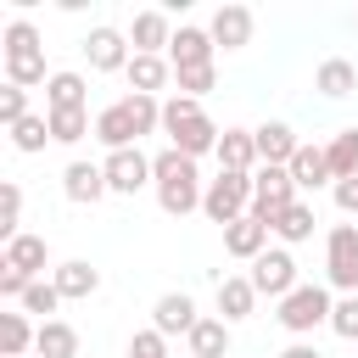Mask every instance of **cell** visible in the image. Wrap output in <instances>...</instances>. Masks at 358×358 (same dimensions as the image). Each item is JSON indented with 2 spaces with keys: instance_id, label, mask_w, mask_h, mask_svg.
<instances>
[{
  "instance_id": "10",
  "label": "cell",
  "mask_w": 358,
  "mask_h": 358,
  "mask_svg": "<svg viewBox=\"0 0 358 358\" xmlns=\"http://www.w3.org/2000/svg\"><path fill=\"white\" fill-rule=\"evenodd\" d=\"M168 140H173V151H185L190 162L196 157H207V151H218V140H224V129L207 117V112H196V117H185L179 129H168Z\"/></svg>"
},
{
  "instance_id": "8",
  "label": "cell",
  "mask_w": 358,
  "mask_h": 358,
  "mask_svg": "<svg viewBox=\"0 0 358 358\" xmlns=\"http://www.w3.org/2000/svg\"><path fill=\"white\" fill-rule=\"evenodd\" d=\"M84 56H90V67L95 73H129V62H134V45H129V34H117V28H90V39H84Z\"/></svg>"
},
{
  "instance_id": "28",
  "label": "cell",
  "mask_w": 358,
  "mask_h": 358,
  "mask_svg": "<svg viewBox=\"0 0 358 358\" xmlns=\"http://www.w3.org/2000/svg\"><path fill=\"white\" fill-rule=\"evenodd\" d=\"M0 263H11V268H22L28 280H39V268H45V235H17V241H6V257Z\"/></svg>"
},
{
  "instance_id": "4",
  "label": "cell",
  "mask_w": 358,
  "mask_h": 358,
  "mask_svg": "<svg viewBox=\"0 0 358 358\" xmlns=\"http://www.w3.org/2000/svg\"><path fill=\"white\" fill-rule=\"evenodd\" d=\"M330 313H336V302H330V291H324V285H296V291L280 302V313H274V319L302 341V336H313L319 324H330Z\"/></svg>"
},
{
  "instance_id": "3",
  "label": "cell",
  "mask_w": 358,
  "mask_h": 358,
  "mask_svg": "<svg viewBox=\"0 0 358 358\" xmlns=\"http://www.w3.org/2000/svg\"><path fill=\"white\" fill-rule=\"evenodd\" d=\"M201 213L213 218V224H235V218H246L252 213V173H229V168H218V179H207V196H201Z\"/></svg>"
},
{
  "instance_id": "19",
  "label": "cell",
  "mask_w": 358,
  "mask_h": 358,
  "mask_svg": "<svg viewBox=\"0 0 358 358\" xmlns=\"http://www.w3.org/2000/svg\"><path fill=\"white\" fill-rule=\"evenodd\" d=\"M207 34H213V45L241 50V45H252V11H246V6H218Z\"/></svg>"
},
{
  "instance_id": "17",
  "label": "cell",
  "mask_w": 358,
  "mask_h": 358,
  "mask_svg": "<svg viewBox=\"0 0 358 358\" xmlns=\"http://www.w3.org/2000/svg\"><path fill=\"white\" fill-rule=\"evenodd\" d=\"M213 50H218V45H213V34L185 22V28L173 34V45H168V62H173V73H179V67H207V62H213Z\"/></svg>"
},
{
  "instance_id": "22",
  "label": "cell",
  "mask_w": 358,
  "mask_h": 358,
  "mask_svg": "<svg viewBox=\"0 0 358 358\" xmlns=\"http://www.w3.org/2000/svg\"><path fill=\"white\" fill-rule=\"evenodd\" d=\"M123 78H129V90H134V95H157V90L173 78V62H168V56H134Z\"/></svg>"
},
{
  "instance_id": "21",
  "label": "cell",
  "mask_w": 358,
  "mask_h": 358,
  "mask_svg": "<svg viewBox=\"0 0 358 358\" xmlns=\"http://www.w3.org/2000/svg\"><path fill=\"white\" fill-rule=\"evenodd\" d=\"M50 280H56V291H62V302H84V296H95V291H101V274H95V268L84 263V257H73V263H62V268H56Z\"/></svg>"
},
{
  "instance_id": "37",
  "label": "cell",
  "mask_w": 358,
  "mask_h": 358,
  "mask_svg": "<svg viewBox=\"0 0 358 358\" xmlns=\"http://www.w3.org/2000/svg\"><path fill=\"white\" fill-rule=\"evenodd\" d=\"M45 140H50V117H34V112L11 129V145L17 151H45Z\"/></svg>"
},
{
  "instance_id": "1",
  "label": "cell",
  "mask_w": 358,
  "mask_h": 358,
  "mask_svg": "<svg viewBox=\"0 0 358 358\" xmlns=\"http://www.w3.org/2000/svg\"><path fill=\"white\" fill-rule=\"evenodd\" d=\"M151 185H157V207H162L168 218L196 213V207H201V196H207V185H201L196 162H190L185 151H173V145L151 157Z\"/></svg>"
},
{
  "instance_id": "23",
  "label": "cell",
  "mask_w": 358,
  "mask_h": 358,
  "mask_svg": "<svg viewBox=\"0 0 358 358\" xmlns=\"http://www.w3.org/2000/svg\"><path fill=\"white\" fill-rule=\"evenodd\" d=\"M313 90H319V95H330V101H341V95H352V90H358V67H352L347 56H330V62H319Z\"/></svg>"
},
{
  "instance_id": "43",
  "label": "cell",
  "mask_w": 358,
  "mask_h": 358,
  "mask_svg": "<svg viewBox=\"0 0 358 358\" xmlns=\"http://www.w3.org/2000/svg\"><path fill=\"white\" fill-rule=\"evenodd\" d=\"M336 207L341 213H358V173L352 179H336Z\"/></svg>"
},
{
  "instance_id": "33",
  "label": "cell",
  "mask_w": 358,
  "mask_h": 358,
  "mask_svg": "<svg viewBox=\"0 0 358 358\" xmlns=\"http://www.w3.org/2000/svg\"><path fill=\"white\" fill-rule=\"evenodd\" d=\"M50 117V140L56 145H78L90 134V112H45Z\"/></svg>"
},
{
  "instance_id": "40",
  "label": "cell",
  "mask_w": 358,
  "mask_h": 358,
  "mask_svg": "<svg viewBox=\"0 0 358 358\" xmlns=\"http://www.w3.org/2000/svg\"><path fill=\"white\" fill-rule=\"evenodd\" d=\"M129 358H168V336L162 330H134L129 336Z\"/></svg>"
},
{
  "instance_id": "34",
  "label": "cell",
  "mask_w": 358,
  "mask_h": 358,
  "mask_svg": "<svg viewBox=\"0 0 358 358\" xmlns=\"http://www.w3.org/2000/svg\"><path fill=\"white\" fill-rule=\"evenodd\" d=\"M123 106H129V117H134V134L162 129V101H157V95H123Z\"/></svg>"
},
{
  "instance_id": "39",
  "label": "cell",
  "mask_w": 358,
  "mask_h": 358,
  "mask_svg": "<svg viewBox=\"0 0 358 358\" xmlns=\"http://www.w3.org/2000/svg\"><path fill=\"white\" fill-rule=\"evenodd\" d=\"M330 330H336L341 341H358V291L336 302V313H330Z\"/></svg>"
},
{
  "instance_id": "45",
  "label": "cell",
  "mask_w": 358,
  "mask_h": 358,
  "mask_svg": "<svg viewBox=\"0 0 358 358\" xmlns=\"http://www.w3.org/2000/svg\"><path fill=\"white\" fill-rule=\"evenodd\" d=\"M352 28H358V17H352Z\"/></svg>"
},
{
  "instance_id": "5",
  "label": "cell",
  "mask_w": 358,
  "mask_h": 358,
  "mask_svg": "<svg viewBox=\"0 0 358 358\" xmlns=\"http://www.w3.org/2000/svg\"><path fill=\"white\" fill-rule=\"evenodd\" d=\"M291 201H296V179H291V168H268V162H257V173H252V218H257V224H274Z\"/></svg>"
},
{
  "instance_id": "9",
  "label": "cell",
  "mask_w": 358,
  "mask_h": 358,
  "mask_svg": "<svg viewBox=\"0 0 358 358\" xmlns=\"http://www.w3.org/2000/svg\"><path fill=\"white\" fill-rule=\"evenodd\" d=\"M106 190H117V196H134L140 185H151V157L140 151V145H129V151H106Z\"/></svg>"
},
{
  "instance_id": "15",
  "label": "cell",
  "mask_w": 358,
  "mask_h": 358,
  "mask_svg": "<svg viewBox=\"0 0 358 358\" xmlns=\"http://www.w3.org/2000/svg\"><path fill=\"white\" fill-rule=\"evenodd\" d=\"M252 308H257L252 274H224V280H218V319L235 324V319H252Z\"/></svg>"
},
{
  "instance_id": "26",
  "label": "cell",
  "mask_w": 358,
  "mask_h": 358,
  "mask_svg": "<svg viewBox=\"0 0 358 358\" xmlns=\"http://www.w3.org/2000/svg\"><path fill=\"white\" fill-rule=\"evenodd\" d=\"M34 352L39 358H78V330L67 319H45L39 336H34Z\"/></svg>"
},
{
  "instance_id": "27",
  "label": "cell",
  "mask_w": 358,
  "mask_h": 358,
  "mask_svg": "<svg viewBox=\"0 0 358 358\" xmlns=\"http://www.w3.org/2000/svg\"><path fill=\"white\" fill-rule=\"evenodd\" d=\"M185 341H190V358H224L229 352V324L224 319H196V330Z\"/></svg>"
},
{
  "instance_id": "6",
  "label": "cell",
  "mask_w": 358,
  "mask_h": 358,
  "mask_svg": "<svg viewBox=\"0 0 358 358\" xmlns=\"http://www.w3.org/2000/svg\"><path fill=\"white\" fill-rule=\"evenodd\" d=\"M324 274L341 296L358 291V224H336L324 235Z\"/></svg>"
},
{
  "instance_id": "41",
  "label": "cell",
  "mask_w": 358,
  "mask_h": 358,
  "mask_svg": "<svg viewBox=\"0 0 358 358\" xmlns=\"http://www.w3.org/2000/svg\"><path fill=\"white\" fill-rule=\"evenodd\" d=\"M196 112H201V101H190V95H168V101H162V134L179 129V123L196 117Z\"/></svg>"
},
{
  "instance_id": "2",
  "label": "cell",
  "mask_w": 358,
  "mask_h": 358,
  "mask_svg": "<svg viewBox=\"0 0 358 358\" xmlns=\"http://www.w3.org/2000/svg\"><path fill=\"white\" fill-rule=\"evenodd\" d=\"M0 56H6V84H17V90L50 84V73H45V39H39V28H34L28 17L6 22V34H0Z\"/></svg>"
},
{
  "instance_id": "35",
  "label": "cell",
  "mask_w": 358,
  "mask_h": 358,
  "mask_svg": "<svg viewBox=\"0 0 358 358\" xmlns=\"http://www.w3.org/2000/svg\"><path fill=\"white\" fill-rule=\"evenodd\" d=\"M56 308H62V291H56V280H34V285H28V296H22V313H39V324H45Z\"/></svg>"
},
{
  "instance_id": "7",
  "label": "cell",
  "mask_w": 358,
  "mask_h": 358,
  "mask_svg": "<svg viewBox=\"0 0 358 358\" xmlns=\"http://www.w3.org/2000/svg\"><path fill=\"white\" fill-rule=\"evenodd\" d=\"M252 285H257V296H274V302H285L302 280H296V257L285 252V246H268L257 263H252Z\"/></svg>"
},
{
  "instance_id": "16",
  "label": "cell",
  "mask_w": 358,
  "mask_h": 358,
  "mask_svg": "<svg viewBox=\"0 0 358 358\" xmlns=\"http://www.w3.org/2000/svg\"><path fill=\"white\" fill-rule=\"evenodd\" d=\"M129 45H134V56H162V50L173 45L168 17H162V11H140V17L129 22Z\"/></svg>"
},
{
  "instance_id": "24",
  "label": "cell",
  "mask_w": 358,
  "mask_h": 358,
  "mask_svg": "<svg viewBox=\"0 0 358 358\" xmlns=\"http://www.w3.org/2000/svg\"><path fill=\"white\" fill-rule=\"evenodd\" d=\"M84 73H50L45 84V112H84Z\"/></svg>"
},
{
  "instance_id": "38",
  "label": "cell",
  "mask_w": 358,
  "mask_h": 358,
  "mask_svg": "<svg viewBox=\"0 0 358 358\" xmlns=\"http://www.w3.org/2000/svg\"><path fill=\"white\" fill-rule=\"evenodd\" d=\"M28 117V90H17V84H0V123L6 129H17Z\"/></svg>"
},
{
  "instance_id": "14",
  "label": "cell",
  "mask_w": 358,
  "mask_h": 358,
  "mask_svg": "<svg viewBox=\"0 0 358 358\" xmlns=\"http://www.w3.org/2000/svg\"><path fill=\"white\" fill-rule=\"evenodd\" d=\"M196 302L185 296V291H168V296H157V308H151V330H162V336H190L196 330Z\"/></svg>"
},
{
  "instance_id": "25",
  "label": "cell",
  "mask_w": 358,
  "mask_h": 358,
  "mask_svg": "<svg viewBox=\"0 0 358 358\" xmlns=\"http://www.w3.org/2000/svg\"><path fill=\"white\" fill-rule=\"evenodd\" d=\"M291 179H296V190H319V185H330L336 173H330L324 145H302V151L291 157Z\"/></svg>"
},
{
  "instance_id": "13",
  "label": "cell",
  "mask_w": 358,
  "mask_h": 358,
  "mask_svg": "<svg viewBox=\"0 0 358 358\" xmlns=\"http://www.w3.org/2000/svg\"><path fill=\"white\" fill-rule=\"evenodd\" d=\"M268 235H274V229H268V224H257V218L246 213V218H235V224L224 229V252H229V257H241V263H257V257L268 252Z\"/></svg>"
},
{
  "instance_id": "30",
  "label": "cell",
  "mask_w": 358,
  "mask_h": 358,
  "mask_svg": "<svg viewBox=\"0 0 358 358\" xmlns=\"http://www.w3.org/2000/svg\"><path fill=\"white\" fill-rule=\"evenodd\" d=\"M313 224H319V218H313V207H308V201H291L268 229H274L285 246H296V241H308V235H313Z\"/></svg>"
},
{
  "instance_id": "46",
  "label": "cell",
  "mask_w": 358,
  "mask_h": 358,
  "mask_svg": "<svg viewBox=\"0 0 358 358\" xmlns=\"http://www.w3.org/2000/svg\"><path fill=\"white\" fill-rule=\"evenodd\" d=\"M28 358H39V352H28Z\"/></svg>"
},
{
  "instance_id": "29",
  "label": "cell",
  "mask_w": 358,
  "mask_h": 358,
  "mask_svg": "<svg viewBox=\"0 0 358 358\" xmlns=\"http://www.w3.org/2000/svg\"><path fill=\"white\" fill-rule=\"evenodd\" d=\"M34 336H39V324H28L22 313H0V352L6 358H28L34 352Z\"/></svg>"
},
{
  "instance_id": "36",
  "label": "cell",
  "mask_w": 358,
  "mask_h": 358,
  "mask_svg": "<svg viewBox=\"0 0 358 358\" xmlns=\"http://www.w3.org/2000/svg\"><path fill=\"white\" fill-rule=\"evenodd\" d=\"M173 84H179V95L201 101V95L218 84V67H213V62H207V67H179V73H173Z\"/></svg>"
},
{
  "instance_id": "12",
  "label": "cell",
  "mask_w": 358,
  "mask_h": 358,
  "mask_svg": "<svg viewBox=\"0 0 358 358\" xmlns=\"http://www.w3.org/2000/svg\"><path fill=\"white\" fill-rule=\"evenodd\" d=\"M252 140H257V162H268V168H291V157L302 151L291 123H263V129H252Z\"/></svg>"
},
{
  "instance_id": "42",
  "label": "cell",
  "mask_w": 358,
  "mask_h": 358,
  "mask_svg": "<svg viewBox=\"0 0 358 358\" xmlns=\"http://www.w3.org/2000/svg\"><path fill=\"white\" fill-rule=\"evenodd\" d=\"M28 285H34V280H28L22 268L0 263V296H6V302H22V296H28Z\"/></svg>"
},
{
  "instance_id": "31",
  "label": "cell",
  "mask_w": 358,
  "mask_h": 358,
  "mask_svg": "<svg viewBox=\"0 0 358 358\" xmlns=\"http://www.w3.org/2000/svg\"><path fill=\"white\" fill-rule=\"evenodd\" d=\"M324 157H330V173H336V179H352V173H358V129H341V134L324 145Z\"/></svg>"
},
{
  "instance_id": "20",
  "label": "cell",
  "mask_w": 358,
  "mask_h": 358,
  "mask_svg": "<svg viewBox=\"0 0 358 358\" xmlns=\"http://www.w3.org/2000/svg\"><path fill=\"white\" fill-rule=\"evenodd\" d=\"M213 157L229 173H257V140H252V129H224V140H218Z\"/></svg>"
},
{
  "instance_id": "11",
  "label": "cell",
  "mask_w": 358,
  "mask_h": 358,
  "mask_svg": "<svg viewBox=\"0 0 358 358\" xmlns=\"http://www.w3.org/2000/svg\"><path fill=\"white\" fill-rule=\"evenodd\" d=\"M62 196H67L73 207H95V201L106 196V168H101V162H67Z\"/></svg>"
},
{
  "instance_id": "32",
  "label": "cell",
  "mask_w": 358,
  "mask_h": 358,
  "mask_svg": "<svg viewBox=\"0 0 358 358\" xmlns=\"http://www.w3.org/2000/svg\"><path fill=\"white\" fill-rule=\"evenodd\" d=\"M17 224H22V185L6 179V185H0V241H17V235H22Z\"/></svg>"
},
{
  "instance_id": "18",
  "label": "cell",
  "mask_w": 358,
  "mask_h": 358,
  "mask_svg": "<svg viewBox=\"0 0 358 358\" xmlns=\"http://www.w3.org/2000/svg\"><path fill=\"white\" fill-rule=\"evenodd\" d=\"M95 140L106 145V151H129L140 134H134V117H129V106L123 101H112V106H101L95 112Z\"/></svg>"
},
{
  "instance_id": "44",
  "label": "cell",
  "mask_w": 358,
  "mask_h": 358,
  "mask_svg": "<svg viewBox=\"0 0 358 358\" xmlns=\"http://www.w3.org/2000/svg\"><path fill=\"white\" fill-rule=\"evenodd\" d=\"M280 358H319V347H313V341H291Z\"/></svg>"
}]
</instances>
